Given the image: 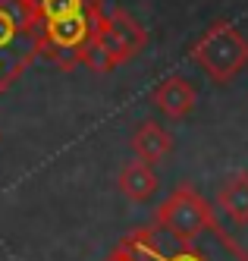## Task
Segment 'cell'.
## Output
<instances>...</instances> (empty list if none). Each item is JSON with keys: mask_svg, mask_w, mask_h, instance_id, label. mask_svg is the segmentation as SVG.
<instances>
[{"mask_svg": "<svg viewBox=\"0 0 248 261\" xmlns=\"http://www.w3.org/2000/svg\"><path fill=\"white\" fill-rule=\"evenodd\" d=\"M217 204L220 211L230 217L236 227H248V173H233L220 186L217 192Z\"/></svg>", "mask_w": 248, "mask_h": 261, "instance_id": "9c48e42d", "label": "cell"}, {"mask_svg": "<svg viewBox=\"0 0 248 261\" xmlns=\"http://www.w3.org/2000/svg\"><path fill=\"white\" fill-rule=\"evenodd\" d=\"M38 32H41L38 0H0V95L10 91L35 63Z\"/></svg>", "mask_w": 248, "mask_h": 261, "instance_id": "6da1fadb", "label": "cell"}, {"mask_svg": "<svg viewBox=\"0 0 248 261\" xmlns=\"http://www.w3.org/2000/svg\"><path fill=\"white\" fill-rule=\"evenodd\" d=\"M104 261H132V258H129L126 252H120V249H113V252H110V258H104Z\"/></svg>", "mask_w": 248, "mask_h": 261, "instance_id": "5bb4252c", "label": "cell"}, {"mask_svg": "<svg viewBox=\"0 0 248 261\" xmlns=\"http://www.w3.org/2000/svg\"><path fill=\"white\" fill-rule=\"evenodd\" d=\"M148 44V32L123 7L101 10L94 22V38L85 54V66L91 72H110L129 60H135Z\"/></svg>", "mask_w": 248, "mask_h": 261, "instance_id": "7a4b0ae2", "label": "cell"}, {"mask_svg": "<svg viewBox=\"0 0 248 261\" xmlns=\"http://www.w3.org/2000/svg\"><path fill=\"white\" fill-rule=\"evenodd\" d=\"M163 261H207V255H204L198 246H179V252L167 255Z\"/></svg>", "mask_w": 248, "mask_h": 261, "instance_id": "4fadbf2b", "label": "cell"}, {"mask_svg": "<svg viewBox=\"0 0 248 261\" xmlns=\"http://www.w3.org/2000/svg\"><path fill=\"white\" fill-rule=\"evenodd\" d=\"M117 186L129 201H151L154 192H157V186H160V179L154 173V167L135 158V161L123 164V170L117 176Z\"/></svg>", "mask_w": 248, "mask_h": 261, "instance_id": "ba28073f", "label": "cell"}, {"mask_svg": "<svg viewBox=\"0 0 248 261\" xmlns=\"http://www.w3.org/2000/svg\"><path fill=\"white\" fill-rule=\"evenodd\" d=\"M151 104H154L167 120H185L195 110V104H198V91H195V85L188 79L170 76V79H163L154 91H151Z\"/></svg>", "mask_w": 248, "mask_h": 261, "instance_id": "8992f818", "label": "cell"}, {"mask_svg": "<svg viewBox=\"0 0 248 261\" xmlns=\"http://www.w3.org/2000/svg\"><path fill=\"white\" fill-rule=\"evenodd\" d=\"M188 57L204 69V76H211L217 85H226L248 66V38L236 22L217 19L201 32Z\"/></svg>", "mask_w": 248, "mask_h": 261, "instance_id": "3957f363", "label": "cell"}, {"mask_svg": "<svg viewBox=\"0 0 248 261\" xmlns=\"http://www.w3.org/2000/svg\"><path fill=\"white\" fill-rule=\"evenodd\" d=\"M207 236L217 242V255H211V252H204V249H201V252L207 255V261H248V252L239 249V242H233L230 233H226L220 223H214V227L207 230Z\"/></svg>", "mask_w": 248, "mask_h": 261, "instance_id": "7c38bea8", "label": "cell"}, {"mask_svg": "<svg viewBox=\"0 0 248 261\" xmlns=\"http://www.w3.org/2000/svg\"><path fill=\"white\" fill-rule=\"evenodd\" d=\"M120 252H126L132 261H163V249H160V239L154 233V227H135L129 230L123 239H120Z\"/></svg>", "mask_w": 248, "mask_h": 261, "instance_id": "30bf717a", "label": "cell"}, {"mask_svg": "<svg viewBox=\"0 0 248 261\" xmlns=\"http://www.w3.org/2000/svg\"><path fill=\"white\" fill-rule=\"evenodd\" d=\"M101 0H38L41 19H63V16H82L94 10Z\"/></svg>", "mask_w": 248, "mask_h": 261, "instance_id": "8fae6325", "label": "cell"}, {"mask_svg": "<svg viewBox=\"0 0 248 261\" xmlns=\"http://www.w3.org/2000/svg\"><path fill=\"white\" fill-rule=\"evenodd\" d=\"M104 4L82 16H63V19H41V32H38V57L60 69H75L85 63L88 44L94 38V22Z\"/></svg>", "mask_w": 248, "mask_h": 261, "instance_id": "277c9868", "label": "cell"}, {"mask_svg": "<svg viewBox=\"0 0 248 261\" xmlns=\"http://www.w3.org/2000/svg\"><path fill=\"white\" fill-rule=\"evenodd\" d=\"M154 220H157L160 230H167L170 236L179 242V246H195L198 236H204L217 223L211 201H207L195 186H188V182L176 186V189L160 201Z\"/></svg>", "mask_w": 248, "mask_h": 261, "instance_id": "5b68a950", "label": "cell"}, {"mask_svg": "<svg viewBox=\"0 0 248 261\" xmlns=\"http://www.w3.org/2000/svg\"><path fill=\"white\" fill-rule=\"evenodd\" d=\"M132 151H135L139 161L154 167L163 158H170V151H173V136H170L160 123L145 120V123L135 126V133H132Z\"/></svg>", "mask_w": 248, "mask_h": 261, "instance_id": "52a82bcc", "label": "cell"}]
</instances>
